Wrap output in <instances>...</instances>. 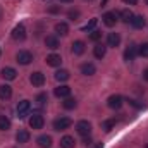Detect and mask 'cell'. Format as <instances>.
Segmentation results:
<instances>
[{"label": "cell", "instance_id": "obj_39", "mask_svg": "<svg viewBox=\"0 0 148 148\" xmlns=\"http://www.w3.org/2000/svg\"><path fill=\"white\" fill-rule=\"evenodd\" d=\"M143 79H145V81H148V67L143 71Z\"/></svg>", "mask_w": 148, "mask_h": 148}, {"label": "cell", "instance_id": "obj_2", "mask_svg": "<svg viewBox=\"0 0 148 148\" xmlns=\"http://www.w3.org/2000/svg\"><path fill=\"white\" fill-rule=\"evenodd\" d=\"M71 124H73V121L69 117H59L53 121V129L55 131H66L71 127Z\"/></svg>", "mask_w": 148, "mask_h": 148}, {"label": "cell", "instance_id": "obj_29", "mask_svg": "<svg viewBox=\"0 0 148 148\" xmlns=\"http://www.w3.org/2000/svg\"><path fill=\"white\" fill-rule=\"evenodd\" d=\"M114 126H115V119H109V121H103V122H102V129L107 131V133L110 131Z\"/></svg>", "mask_w": 148, "mask_h": 148}, {"label": "cell", "instance_id": "obj_27", "mask_svg": "<svg viewBox=\"0 0 148 148\" xmlns=\"http://www.w3.org/2000/svg\"><path fill=\"white\" fill-rule=\"evenodd\" d=\"M62 105H64V109H67V110H71V109H76V105H77V102H76V98H71V97H67V98H64V102H62Z\"/></svg>", "mask_w": 148, "mask_h": 148}, {"label": "cell", "instance_id": "obj_44", "mask_svg": "<svg viewBox=\"0 0 148 148\" xmlns=\"http://www.w3.org/2000/svg\"><path fill=\"white\" fill-rule=\"evenodd\" d=\"M147 148H148V145H147Z\"/></svg>", "mask_w": 148, "mask_h": 148}, {"label": "cell", "instance_id": "obj_15", "mask_svg": "<svg viewBox=\"0 0 148 148\" xmlns=\"http://www.w3.org/2000/svg\"><path fill=\"white\" fill-rule=\"evenodd\" d=\"M36 143L40 148H50L52 147V138L48 134H41V136H38Z\"/></svg>", "mask_w": 148, "mask_h": 148}, {"label": "cell", "instance_id": "obj_43", "mask_svg": "<svg viewBox=\"0 0 148 148\" xmlns=\"http://www.w3.org/2000/svg\"><path fill=\"white\" fill-rule=\"evenodd\" d=\"M147 5H148V0H147Z\"/></svg>", "mask_w": 148, "mask_h": 148}, {"label": "cell", "instance_id": "obj_5", "mask_svg": "<svg viewBox=\"0 0 148 148\" xmlns=\"http://www.w3.org/2000/svg\"><path fill=\"white\" fill-rule=\"evenodd\" d=\"M122 103H124V98L121 97V95H110L109 97V100H107V105L114 109V110H119L121 107H122Z\"/></svg>", "mask_w": 148, "mask_h": 148}, {"label": "cell", "instance_id": "obj_36", "mask_svg": "<svg viewBox=\"0 0 148 148\" xmlns=\"http://www.w3.org/2000/svg\"><path fill=\"white\" fill-rule=\"evenodd\" d=\"M62 10V7H59V5H52V7H48V12H52V14H57V12H60Z\"/></svg>", "mask_w": 148, "mask_h": 148}, {"label": "cell", "instance_id": "obj_32", "mask_svg": "<svg viewBox=\"0 0 148 148\" xmlns=\"http://www.w3.org/2000/svg\"><path fill=\"white\" fill-rule=\"evenodd\" d=\"M90 40L91 41H98L100 38H102V31H98V29H93V31H90Z\"/></svg>", "mask_w": 148, "mask_h": 148}, {"label": "cell", "instance_id": "obj_35", "mask_svg": "<svg viewBox=\"0 0 148 148\" xmlns=\"http://www.w3.org/2000/svg\"><path fill=\"white\" fill-rule=\"evenodd\" d=\"M129 102V105H133L134 109H145V103H141V102H138V100H127Z\"/></svg>", "mask_w": 148, "mask_h": 148}, {"label": "cell", "instance_id": "obj_23", "mask_svg": "<svg viewBox=\"0 0 148 148\" xmlns=\"http://www.w3.org/2000/svg\"><path fill=\"white\" fill-rule=\"evenodd\" d=\"M95 71H97V69H95V66H93L91 62H84V64L81 66V73L84 74V76H93Z\"/></svg>", "mask_w": 148, "mask_h": 148}, {"label": "cell", "instance_id": "obj_17", "mask_svg": "<svg viewBox=\"0 0 148 148\" xmlns=\"http://www.w3.org/2000/svg\"><path fill=\"white\" fill-rule=\"evenodd\" d=\"M105 53H107V47H105V45H102V43H97V45H95V48H93V55H95L97 59H103V57H105Z\"/></svg>", "mask_w": 148, "mask_h": 148}, {"label": "cell", "instance_id": "obj_20", "mask_svg": "<svg viewBox=\"0 0 148 148\" xmlns=\"http://www.w3.org/2000/svg\"><path fill=\"white\" fill-rule=\"evenodd\" d=\"M55 33L60 35V36H67V35H69V26H67V23H57V24H55Z\"/></svg>", "mask_w": 148, "mask_h": 148}, {"label": "cell", "instance_id": "obj_13", "mask_svg": "<svg viewBox=\"0 0 148 148\" xmlns=\"http://www.w3.org/2000/svg\"><path fill=\"white\" fill-rule=\"evenodd\" d=\"M29 138H31V136H29V131H26V129H19L17 134H16V141L21 143V145H23V143H28Z\"/></svg>", "mask_w": 148, "mask_h": 148}, {"label": "cell", "instance_id": "obj_31", "mask_svg": "<svg viewBox=\"0 0 148 148\" xmlns=\"http://www.w3.org/2000/svg\"><path fill=\"white\" fill-rule=\"evenodd\" d=\"M97 23H98V19H90V23L83 28V31H88V33H90V31H93V29H95V26H97Z\"/></svg>", "mask_w": 148, "mask_h": 148}, {"label": "cell", "instance_id": "obj_11", "mask_svg": "<svg viewBox=\"0 0 148 148\" xmlns=\"http://www.w3.org/2000/svg\"><path fill=\"white\" fill-rule=\"evenodd\" d=\"M53 93H55V97H59V98H67V97L71 95V86L60 84V86H57V88L53 90Z\"/></svg>", "mask_w": 148, "mask_h": 148}, {"label": "cell", "instance_id": "obj_28", "mask_svg": "<svg viewBox=\"0 0 148 148\" xmlns=\"http://www.w3.org/2000/svg\"><path fill=\"white\" fill-rule=\"evenodd\" d=\"M10 127V121L7 115H0V131H7Z\"/></svg>", "mask_w": 148, "mask_h": 148}, {"label": "cell", "instance_id": "obj_9", "mask_svg": "<svg viewBox=\"0 0 148 148\" xmlns=\"http://www.w3.org/2000/svg\"><path fill=\"white\" fill-rule=\"evenodd\" d=\"M12 38H14L16 41L26 40V28H24V24H17V26L12 29Z\"/></svg>", "mask_w": 148, "mask_h": 148}, {"label": "cell", "instance_id": "obj_24", "mask_svg": "<svg viewBox=\"0 0 148 148\" xmlns=\"http://www.w3.org/2000/svg\"><path fill=\"white\" fill-rule=\"evenodd\" d=\"M119 17H121L124 23H131V21H133V17H134V14H133L129 9H122V10L119 12Z\"/></svg>", "mask_w": 148, "mask_h": 148}, {"label": "cell", "instance_id": "obj_25", "mask_svg": "<svg viewBox=\"0 0 148 148\" xmlns=\"http://www.w3.org/2000/svg\"><path fill=\"white\" fill-rule=\"evenodd\" d=\"M76 145V141H74L73 136H64V138H60V147L62 148H74Z\"/></svg>", "mask_w": 148, "mask_h": 148}, {"label": "cell", "instance_id": "obj_16", "mask_svg": "<svg viewBox=\"0 0 148 148\" xmlns=\"http://www.w3.org/2000/svg\"><path fill=\"white\" fill-rule=\"evenodd\" d=\"M2 77L7 79V81H12V79L17 77V73H16L14 67H3V69H2Z\"/></svg>", "mask_w": 148, "mask_h": 148}, {"label": "cell", "instance_id": "obj_38", "mask_svg": "<svg viewBox=\"0 0 148 148\" xmlns=\"http://www.w3.org/2000/svg\"><path fill=\"white\" fill-rule=\"evenodd\" d=\"M124 3H127V5H136L138 3V0H122Z\"/></svg>", "mask_w": 148, "mask_h": 148}, {"label": "cell", "instance_id": "obj_30", "mask_svg": "<svg viewBox=\"0 0 148 148\" xmlns=\"http://www.w3.org/2000/svg\"><path fill=\"white\" fill-rule=\"evenodd\" d=\"M138 55H141V57H148V41L141 43V45L138 47Z\"/></svg>", "mask_w": 148, "mask_h": 148}, {"label": "cell", "instance_id": "obj_21", "mask_svg": "<svg viewBox=\"0 0 148 148\" xmlns=\"http://www.w3.org/2000/svg\"><path fill=\"white\" fill-rule=\"evenodd\" d=\"M45 45H47V48H50V50H57V48L60 47L57 36H47L45 38Z\"/></svg>", "mask_w": 148, "mask_h": 148}, {"label": "cell", "instance_id": "obj_40", "mask_svg": "<svg viewBox=\"0 0 148 148\" xmlns=\"http://www.w3.org/2000/svg\"><path fill=\"white\" fill-rule=\"evenodd\" d=\"M93 148H103V145H102V143H97V145H95Z\"/></svg>", "mask_w": 148, "mask_h": 148}, {"label": "cell", "instance_id": "obj_7", "mask_svg": "<svg viewBox=\"0 0 148 148\" xmlns=\"http://www.w3.org/2000/svg\"><path fill=\"white\" fill-rule=\"evenodd\" d=\"M29 83H31L33 86H36V88L43 86V84H45V74L40 73V71H36V73H31V76H29Z\"/></svg>", "mask_w": 148, "mask_h": 148}, {"label": "cell", "instance_id": "obj_37", "mask_svg": "<svg viewBox=\"0 0 148 148\" xmlns=\"http://www.w3.org/2000/svg\"><path fill=\"white\" fill-rule=\"evenodd\" d=\"M83 138H84V140H83V143H84L86 147H90V145H91V138H90V136H83Z\"/></svg>", "mask_w": 148, "mask_h": 148}, {"label": "cell", "instance_id": "obj_8", "mask_svg": "<svg viewBox=\"0 0 148 148\" xmlns=\"http://www.w3.org/2000/svg\"><path fill=\"white\" fill-rule=\"evenodd\" d=\"M136 55H138V47H136L134 43L127 45V48L124 50V60H126V62H131V60H134Z\"/></svg>", "mask_w": 148, "mask_h": 148}, {"label": "cell", "instance_id": "obj_41", "mask_svg": "<svg viewBox=\"0 0 148 148\" xmlns=\"http://www.w3.org/2000/svg\"><path fill=\"white\" fill-rule=\"evenodd\" d=\"M107 2H109V0H102V7H105V5H107Z\"/></svg>", "mask_w": 148, "mask_h": 148}, {"label": "cell", "instance_id": "obj_34", "mask_svg": "<svg viewBox=\"0 0 148 148\" xmlns=\"http://www.w3.org/2000/svg\"><path fill=\"white\" fill-rule=\"evenodd\" d=\"M67 17H69L71 21H77V17H79V10H76V9H71V10L67 12Z\"/></svg>", "mask_w": 148, "mask_h": 148}, {"label": "cell", "instance_id": "obj_4", "mask_svg": "<svg viewBox=\"0 0 148 148\" xmlns=\"http://www.w3.org/2000/svg\"><path fill=\"white\" fill-rule=\"evenodd\" d=\"M43 124H45V119H43L41 114L36 112V114H33V115L29 117V127H31V129H41Z\"/></svg>", "mask_w": 148, "mask_h": 148}, {"label": "cell", "instance_id": "obj_6", "mask_svg": "<svg viewBox=\"0 0 148 148\" xmlns=\"http://www.w3.org/2000/svg\"><path fill=\"white\" fill-rule=\"evenodd\" d=\"M76 131H77L81 136H90V133H91V124H90L88 121H79V122L76 124Z\"/></svg>", "mask_w": 148, "mask_h": 148}, {"label": "cell", "instance_id": "obj_18", "mask_svg": "<svg viewBox=\"0 0 148 148\" xmlns=\"http://www.w3.org/2000/svg\"><path fill=\"white\" fill-rule=\"evenodd\" d=\"M12 97V88L9 84H0V100H9Z\"/></svg>", "mask_w": 148, "mask_h": 148}, {"label": "cell", "instance_id": "obj_42", "mask_svg": "<svg viewBox=\"0 0 148 148\" xmlns=\"http://www.w3.org/2000/svg\"><path fill=\"white\" fill-rule=\"evenodd\" d=\"M60 2H64V3H69V2H73V0H60Z\"/></svg>", "mask_w": 148, "mask_h": 148}, {"label": "cell", "instance_id": "obj_1", "mask_svg": "<svg viewBox=\"0 0 148 148\" xmlns=\"http://www.w3.org/2000/svg\"><path fill=\"white\" fill-rule=\"evenodd\" d=\"M16 112H17V117H19V119H24L26 115H29V112H31V103H29V100H21V102L17 103V107H16Z\"/></svg>", "mask_w": 148, "mask_h": 148}, {"label": "cell", "instance_id": "obj_22", "mask_svg": "<svg viewBox=\"0 0 148 148\" xmlns=\"http://www.w3.org/2000/svg\"><path fill=\"white\" fill-rule=\"evenodd\" d=\"M131 24H133L136 29H141V28H145L147 19H145L143 16H134V17H133V21H131Z\"/></svg>", "mask_w": 148, "mask_h": 148}, {"label": "cell", "instance_id": "obj_14", "mask_svg": "<svg viewBox=\"0 0 148 148\" xmlns=\"http://www.w3.org/2000/svg\"><path fill=\"white\" fill-rule=\"evenodd\" d=\"M73 53L74 55H83L84 53V50H86V45H84V41H81V40H77V41H74L73 43Z\"/></svg>", "mask_w": 148, "mask_h": 148}, {"label": "cell", "instance_id": "obj_3", "mask_svg": "<svg viewBox=\"0 0 148 148\" xmlns=\"http://www.w3.org/2000/svg\"><path fill=\"white\" fill-rule=\"evenodd\" d=\"M16 60H17L21 66H28V64H31V62H33V53H31V52H28V50H21V52H17Z\"/></svg>", "mask_w": 148, "mask_h": 148}, {"label": "cell", "instance_id": "obj_33", "mask_svg": "<svg viewBox=\"0 0 148 148\" xmlns=\"http://www.w3.org/2000/svg\"><path fill=\"white\" fill-rule=\"evenodd\" d=\"M47 102H48V97H47V93H40V95L36 97V103H38V105H45Z\"/></svg>", "mask_w": 148, "mask_h": 148}, {"label": "cell", "instance_id": "obj_19", "mask_svg": "<svg viewBox=\"0 0 148 148\" xmlns=\"http://www.w3.org/2000/svg\"><path fill=\"white\" fill-rule=\"evenodd\" d=\"M119 43H121V36H119V33H109V36H107V47H119Z\"/></svg>", "mask_w": 148, "mask_h": 148}, {"label": "cell", "instance_id": "obj_26", "mask_svg": "<svg viewBox=\"0 0 148 148\" xmlns=\"http://www.w3.org/2000/svg\"><path fill=\"white\" fill-rule=\"evenodd\" d=\"M69 77H71V74H69V71H66V69H59V71L55 73V79L60 81V83H62V81H67Z\"/></svg>", "mask_w": 148, "mask_h": 148}, {"label": "cell", "instance_id": "obj_12", "mask_svg": "<svg viewBox=\"0 0 148 148\" xmlns=\"http://www.w3.org/2000/svg\"><path fill=\"white\" fill-rule=\"evenodd\" d=\"M47 64L52 66V67H59L62 64V57L57 55V53H50V55H47Z\"/></svg>", "mask_w": 148, "mask_h": 148}, {"label": "cell", "instance_id": "obj_10", "mask_svg": "<svg viewBox=\"0 0 148 148\" xmlns=\"http://www.w3.org/2000/svg\"><path fill=\"white\" fill-rule=\"evenodd\" d=\"M102 19H103V24L105 26H115V23H117V19H119V14L117 12H105L103 16H102Z\"/></svg>", "mask_w": 148, "mask_h": 148}]
</instances>
